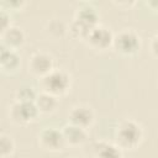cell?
<instances>
[{"label":"cell","instance_id":"cell-16","mask_svg":"<svg viewBox=\"0 0 158 158\" xmlns=\"http://www.w3.org/2000/svg\"><path fill=\"white\" fill-rule=\"evenodd\" d=\"M38 93L31 85H22L15 91V100L22 102H35Z\"/></svg>","mask_w":158,"mask_h":158},{"label":"cell","instance_id":"cell-9","mask_svg":"<svg viewBox=\"0 0 158 158\" xmlns=\"http://www.w3.org/2000/svg\"><path fill=\"white\" fill-rule=\"evenodd\" d=\"M94 120H95V114L93 109L85 104H79L73 106L68 114L69 123H73L85 130L91 127V125L94 123Z\"/></svg>","mask_w":158,"mask_h":158},{"label":"cell","instance_id":"cell-15","mask_svg":"<svg viewBox=\"0 0 158 158\" xmlns=\"http://www.w3.org/2000/svg\"><path fill=\"white\" fill-rule=\"evenodd\" d=\"M15 152V141L11 135L2 132L0 135V157L10 158Z\"/></svg>","mask_w":158,"mask_h":158},{"label":"cell","instance_id":"cell-12","mask_svg":"<svg viewBox=\"0 0 158 158\" xmlns=\"http://www.w3.org/2000/svg\"><path fill=\"white\" fill-rule=\"evenodd\" d=\"M62 132H63V137L67 147L81 146L88 139V130L75 126L73 123H67L62 128Z\"/></svg>","mask_w":158,"mask_h":158},{"label":"cell","instance_id":"cell-20","mask_svg":"<svg viewBox=\"0 0 158 158\" xmlns=\"http://www.w3.org/2000/svg\"><path fill=\"white\" fill-rule=\"evenodd\" d=\"M144 5L154 12H158V0H146Z\"/></svg>","mask_w":158,"mask_h":158},{"label":"cell","instance_id":"cell-17","mask_svg":"<svg viewBox=\"0 0 158 158\" xmlns=\"http://www.w3.org/2000/svg\"><path fill=\"white\" fill-rule=\"evenodd\" d=\"M26 6V1L23 0H2L0 2V7L7 11H20Z\"/></svg>","mask_w":158,"mask_h":158},{"label":"cell","instance_id":"cell-13","mask_svg":"<svg viewBox=\"0 0 158 158\" xmlns=\"http://www.w3.org/2000/svg\"><path fill=\"white\" fill-rule=\"evenodd\" d=\"M35 104H36L40 114H44V115L53 114L58 107V98L54 95H51L48 93L41 91V93H38Z\"/></svg>","mask_w":158,"mask_h":158},{"label":"cell","instance_id":"cell-10","mask_svg":"<svg viewBox=\"0 0 158 158\" xmlns=\"http://www.w3.org/2000/svg\"><path fill=\"white\" fill-rule=\"evenodd\" d=\"M21 57L15 49L1 46L0 49V69L4 74H14L20 69Z\"/></svg>","mask_w":158,"mask_h":158},{"label":"cell","instance_id":"cell-14","mask_svg":"<svg viewBox=\"0 0 158 158\" xmlns=\"http://www.w3.org/2000/svg\"><path fill=\"white\" fill-rule=\"evenodd\" d=\"M95 158H122L121 149L116 144L106 142H96L94 146Z\"/></svg>","mask_w":158,"mask_h":158},{"label":"cell","instance_id":"cell-11","mask_svg":"<svg viewBox=\"0 0 158 158\" xmlns=\"http://www.w3.org/2000/svg\"><path fill=\"white\" fill-rule=\"evenodd\" d=\"M0 40L1 46L17 51L25 43V32L22 31L21 27L11 25L7 30L0 33Z\"/></svg>","mask_w":158,"mask_h":158},{"label":"cell","instance_id":"cell-6","mask_svg":"<svg viewBox=\"0 0 158 158\" xmlns=\"http://www.w3.org/2000/svg\"><path fill=\"white\" fill-rule=\"evenodd\" d=\"M37 143L47 152H60L67 147L62 130L56 127H44L41 130L37 135Z\"/></svg>","mask_w":158,"mask_h":158},{"label":"cell","instance_id":"cell-2","mask_svg":"<svg viewBox=\"0 0 158 158\" xmlns=\"http://www.w3.org/2000/svg\"><path fill=\"white\" fill-rule=\"evenodd\" d=\"M143 141V130L142 126L132 120L126 118L121 121L115 130V144L120 149L133 151Z\"/></svg>","mask_w":158,"mask_h":158},{"label":"cell","instance_id":"cell-5","mask_svg":"<svg viewBox=\"0 0 158 158\" xmlns=\"http://www.w3.org/2000/svg\"><path fill=\"white\" fill-rule=\"evenodd\" d=\"M40 115V111L35 102H22L15 100L7 110L9 120L16 125H27L35 121Z\"/></svg>","mask_w":158,"mask_h":158},{"label":"cell","instance_id":"cell-1","mask_svg":"<svg viewBox=\"0 0 158 158\" xmlns=\"http://www.w3.org/2000/svg\"><path fill=\"white\" fill-rule=\"evenodd\" d=\"M99 25V12L90 2H81L74 11V19L69 25L72 37L85 41L89 32Z\"/></svg>","mask_w":158,"mask_h":158},{"label":"cell","instance_id":"cell-3","mask_svg":"<svg viewBox=\"0 0 158 158\" xmlns=\"http://www.w3.org/2000/svg\"><path fill=\"white\" fill-rule=\"evenodd\" d=\"M72 79L70 75L63 69H53L49 74L40 79L41 91L48 93L57 98L65 95L70 90Z\"/></svg>","mask_w":158,"mask_h":158},{"label":"cell","instance_id":"cell-18","mask_svg":"<svg viewBox=\"0 0 158 158\" xmlns=\"http://www.w3.org/2000/svg\"><path fill=\"white\" fill-rule=\"evenodd\" d=\"M11 26V14L10 11L0 7V33Z\"/></svg>","mask_w":158,"mask_h":158},{"label":"cell","instance_id":"cell-19","mask_svg":"<svg viewBox=\"0 0 158 158\" xmlns=\"http://www.w3.org/2000/svg\"><path fill=\"white\" fill-rule=\"evenodd\" d=\"M149 48H151L152 54H153L156 58H158V32L152 37L151 43H149Z\"/></svg>","mask_w":158,"mask_h":158},{"label":"cell","instance_id":"cell-4","mask_svg":"<svg viewBox=\"0 0 158 158\" xmlns=\"http://www.w3.org/2000/svg\"><path fill=\"white\" fill-rule=\"evenodd\" d=\"M141 44L142 42L139 35L132 28H123L114 36L112 47L121 56H126V57L135 56L136 53H138Z\"/></svg>","mask_w":158,"mask_h":158},{"label":"cell","instance_id":"cell-8","mask_svg":"<svg viewBox=\"0 0 158 158\" xmlns=\"http://www.w3.org/2000/svg\"><path fill=\"white\" fill-rule=\"evenodd\" d=\"M54 69V60L49 53L38 51L35 52L28 59V70L40 79L49 74Z\"/></svg>","mask_w":158,"mask_h":158},{"label":"cell","instance_id":"cell-7","mask_svg":"<svg viewBox=\"0 0 158 158\" xmlns=\"http://www.w3.org/2000/svg\"><path fill=\"white\" fill-rule=\"evenodd\" d=\"M114 33L111 32L110 28L98 25L95 26L85 38V42L89 44L90 48L95 51H106L107 48L112 47L114 44Z\"/></svg>","mask_w":158,"mask_h":158},{"label":"cell","instance_id":"cell-21","mask_svg":"<svg viewBox=\"0 0 158 158\" xmlns=\"http://www.w3.org/2000/svg\"><path fill=\"white\" fill-rule=\"evenodd\" d=\"M74 158H75V157H74Z\"/></svg>","mask_w":158,"mask_h":158}]
</instances>
